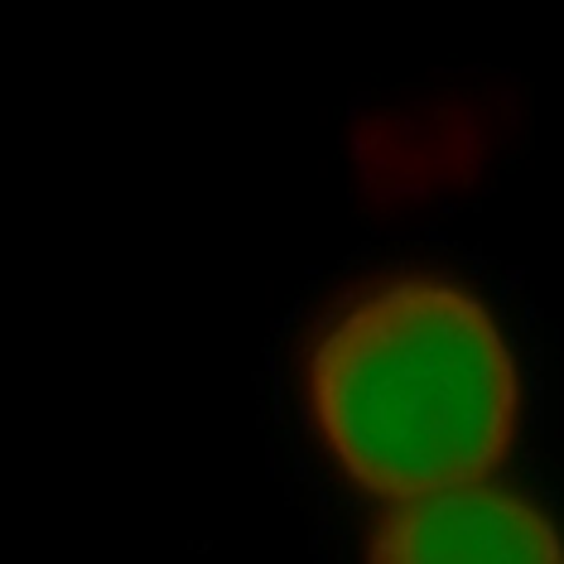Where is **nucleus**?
I'll use <instances>...</instances> for the list:
<instances>
[{
	"instance_id": "nucleus-1",
	"label": "nucleus",
	"mask_w": 564,
	"mask_h": 564,
	"mask_svg": "<svg viewBox=\"0 0 564 564\" xmlns=\"http://www.w3.org/2000/svg\"><path fill=\"white\" fill-rule=\"evenodd\" d=\"M310 410L333 464L381 502L487 482L517 434V362L468 290L387 280L310 348Z\"/></svg>"
},
{
	"instance_id": "nucleus-2",
	"label": "nucleus",
	"mask_w": 564,
	"mask_h": 564,
	"mask_svg": "<svg viewBox=\"0 0 564 564\" xmlns=\"http://www.w3.org/2000/svg\"><path fill=\"white\" fill-rule=\"evenodd\" d=\"M367 564H564V535L535 502L492 482L387 502Z\"/></svg>"
}]
</instances>
